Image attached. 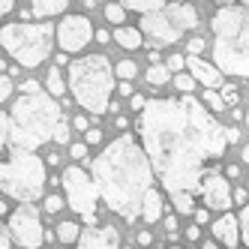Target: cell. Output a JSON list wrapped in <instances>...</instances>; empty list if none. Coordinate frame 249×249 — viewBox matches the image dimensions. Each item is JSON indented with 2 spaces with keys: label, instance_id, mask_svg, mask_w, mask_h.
I'll list each match as a JSON object with an SVG mask.
<instances>
[{
  "label": "cell",
  "instance_id": "19",
  "mask_svg": "<svg viewBox=\"0 0 249 249\" xmlns=\"http://www.w3.org/2000/svg\"><path fill=\"white\" fill-rule=\"evenodd\" d=\"M45 87H48V96H51V99L66 93V78H63V72H60V66H51V69H48Z\"/></svg>",
  "mask_w": 249,
  "mask_h": 249
},
{
  "label": "cell",
  "instance_id": "13",
  "mask_svg": "<svg viewBox=\"0 0 249 249\" xmlns=\"http://www.w3.org/2000/svg\"><path fill=\"white\" fill-rule=\"evenodd\" d=\"M75 249H120V231L114 225H102V228H90L78 237Z\"/></svg>",
  "mask_w": 249,
  "mask_h": 249
},
{
  "label": "cell",
  "instance_id": "47",
  "mask_svg": "<svg viewBox=\"0 0 249 249\" xmlns=\"http://www.w3.org/2000/svg\"><path fill=\"white\" fill-rule=\"evenodd\" d=\"M198 234H201V228H195V225L186 228V237H189V240H198Z\"/></svg>",
  "mask_w": 249,
  "mask_h": 249
},
{
  "label": "cell",
  "instance_id": "6",
  "mask_svg": "<svg viewBox=\"0 0 249 249\" xmlns=\"http://www.w3.org/2000/svg\"><path fill=\"white\" fill-rule=\"evenodd\" d=\"M51 36L54 30L48 21H12L0 27V45L24 69H36L42 66V60H48Z\"/></svg>",
  "mask_w": 249,
  "mask_h": 249
},
{
  "label": "cell",
  "instance_id": "25",
  "mask_svg": "<svg viewBox=\"0 0 249 249\" xmlns=\"http://www.w3.org/2000/svg\"><path fill=\"white\" fill-rule=\"evenodd\" d=\"M237 225H240V237H243V246H249V204L240 210V216H237Z\"/></svg>",
  "mask_w": 249,
  "mask_h": 249
},
{
  "label": "cell",
  "instance_id": "44",
  "mask_svg": "<svg viewBox=\"0 0 249 249\" xmlns=\"http://www.w3.org/2000/svg\"><path fill=\"white\" fill-rule=\"evenodd\" d=\"M138 243H141V246H150V243H153V234H150V231H141V234H138Z\"/></svg>",
  "mask_w": 249,
  "mask_h": 249
},
{
  "label": "cell",
  "instance_id": "5",
  "mask_svg": "<svg viewBox=\"0 0 249 249\" xmlns=\"http://www.w3.org/2000/svg\"><path fill=\"white\" fill-rule=\"evenodd\" d=\"M69 90L75 102L87 114H105L111 111V93H114V66L105 54H87L78 60H69Z\"/></svg>",
  "mask_w": 249,
  "mask_h": 249
},
{
  "label": "cell",
  "instance_id": "24",
  "mask_svg": "<svg viewBox=\"0 0 249 249\" xmlns=\"http://www.w3.org/2000/svg\"><path fill=\"white\" fill-rule=\"evenodd\" d=\"M174 87H177L180 93H192V90H195V81H192L189 72H177V75H174Z\"/></svg>",
  "mask_w": 249,
  "mask_h": 249
},
{
  "label": "cell",
  "instance_id": "46",
  "mask_svg": "<svg viewBox=\"0 0 249 249\" xmlns=\"http://www.w3.org/2000/svg\"><path fill=\"white\" fill-rule=\"evenodd\" d=\"M93 39H99V42H108V39H111V33H108V30H99V33H93Z\"/></svg>",
  "mask_w": 249,
  "mask_h": 249
},
{
  "label": "cell",
  "instance_id": "26",
  "mask_svg": "<svg viewBox=\"0 0 249 249\" xmlns=\"http://www.w3.org/2000/svg\"><path fill=\"white\" fill-rule=\"evenodd\" d=\"M9 144V114L0 111V150Z\"/></svg>",
  "mask_w": 249,
  "mask_h": 249
},
{
  "label": "cell",
  "instance_id": "16",
  "mask_svg": "<svg viewBox=\"0 0 249 249\" xmlns=\"http://www.w3.org/2000/svg\"><path fill=\"white\" fill-rule=\"evenodd\" d=\"M66 0H36V3H30L21 15H24V21L27 18H54V15L66 12Z\"/></svg>",
  "mask_w": 249,
  "mask_h": 249
},
{
  "label": "cell",
  "instance_id": "23",
  "mask_svg": "<svg viewBox=\"0 0 249 249\" xmlns=\"http://www.w3.org/2000/svg\"><path fill=\"white\" fill-rule=\"evenodd\" d=\"M138 75V66L132 63V60H120L117 66H114V78H120V81H132Z\"/></svg>",
  "mask_w": 249,
  "mask_h": 249
},
{
  "label": "cell",
  "instance_id": "38",
  "mask_svg": "<svg viewBox=\"0 0 249 249\" xmlns=\"http://www.w3.org/2000/svg\"><path fill=\"white\" fill-rule=\"evenodd\" d=\"M144 105H147V99L144 96H141V93H132V108L141 114V111H144Z\"/></svg>",
  "mask_w": 249,
  "mask_h": 249
},
{
  "label": "cell",
  "instance_id": "48",
  "mask_svg": "<svg viewBox=\"0 0 249 249\" xmlns=\"http://www.w3.org/2000/svg\"><path fill=\"white\" fill-rule=\"evenodd\" d=\"M195 222L204 225V222H207V210H195Z\"/></svg>",
  "mask_w": 249,
  "mask_h": 249
},
{
  "label": "cell",
  "instance_id": "18",
  "mask_svg": "<svg viewBox=\"0 0 249 249\" xmlns=\"http://www.w3.org/2000/svg\"><path fill=\"white\" fill-rule=\"evenodd\" d=\"M141 216H144V222H159L162 219V195H159L156 189H150L144 195V204H141Z\"/></svg>",
  "mask_w": 249,
  "mask_h": 249
},
{
  "label": "cell",
  "instance_id": "1",
  "mask_svg": "<svg viewBox=\"0 0 249 249\" xmlns=\"http://www.w3.org/2000/svg\"><path fill=\"white\" fill-rule=\"evenodd\" d=\"M138 138L153 174L174 198L201 192L204 165L225 150V129L195 96L147 99L138 114Z\"/></svg>",
  "mask_w": 249,
  "mask_h": 249
},
{
  "label": "cell",
  "instance_id": "40",
  "mask_svg": "<svg viewBox=\"0 0 249 249\" xmlns=\"http://www.w3.org/2000/svg\"><path fill=\"white\" fill-rule=\"evenodd\" d=\"M165 231H168V237L177 234V219H174V216H165Z\"/></svg>",
  "mask_w": 249,
  "mask_h": 249
},
{
  "label": "cell",
  "instance_id": "36",
  "mask_svg": "<svg viewBox=\"0 0 249 249\" xmlns=\"http://www.w3.org/2000/svg\"><path fill=\"white\" fill-rule=\"evenodd\" d=\"M12 246V237H9V228H3V222H0V249H9Z\"/></svg>",
  "mask_w": 249,
  "mask_h": 249
},
{
  "label": "cell",
  "instance_id": "20",
  "mask_svg": "<svg viewBox=\"0 0 249 249\" xmlns=\"http://www.w3.org/2000/svg\"><path fill=\"white\" fill-rule=\"evenodd\" d=\"M144 78H147V84H150V87H165V84L171 81V72H168L162 63H153L147 72H144Z\"/></svg>",
  "mask_w": 249,
  "mask_h": 249
},
{
  "label": "cell",
  "instance_id": "51",
  "mask_svg": "<svg viewBox=\"0 0 249 249\" xmlns=\"http://www.w3.org/2000/svg\"><path fill=\"white\" fill-rule=\"evenodd\" d=\"M243 162H246V165H249V144H246V147H243Z\"/></svg>",
  "mask_w": 249,
  "mask_h": 249
},
{
  "label": "cell",
  "instance_id": "49",
  "mask_svg": "<svg viewBox=\"0 0 249 249\" xmlns=\"http://www.w3.org/2000/svg\"><path fill=\"white\" fill-rule=\"evenodd\" d=\"M225 174H228V177H240V165H228Z\"/></svg>",
  "mask_w": 249,
  "mask_h": 249
},
{
  "label": "cell",
  "instance_id": "32",
  "mask_svg": "<svg viewBox=\"0 0 249 249\" xmlns=\"http://www.w3.org/2000/svg\"><path fill=\"white\" fill-rule=\"evenodd\" d=\"M186 63V57L183 54H171L168 57V63H165V69H168V72H180V66Z\"/></svg>",
  "mask_w": 249,
  "mask_h": 249
},
{
  "label": "cell",
  "instance_id": "31",
  "mask_svg": "<svg viewBox=\"0 0 249 249\" xmlns=\"http://www.w3.org/2000/svg\"><path fill=\"white\" fill-rule=\"evenodd\" d=\"M18 87H21V96H33V93H42V90H39V81H33V78L21 81Z\"/></svg>",
  "mask_w": 249,
  "mask_h": 249
},
{
  "label": "cell",
  "instance_id": "41",
  "mask_svg": "<svg viewBox=\"0 0 249 249\" xmlns=\"http://www.w3.org/2000/svg\"><path fill=\"white\" fill-rule=\"evenodd\" d=\"M72 156H75V162H78V159H84L87 156V144H72Z\"/></svg>",
  "mask_w": 249,
  "mask_h": 249
},
{
  "label": "cell",
  "instance_id": "43",
  "mask_svg": "<svg viewBox=\"0 0 249 249\" xmlns=\"http://www.w3.org/2000/svg\"><path fill=\"white\" fill-rule=\"evenodd\" d=\"M237 138H240V129L237 126H228L225 129V141H237Z\"/></svg>",
  "mask_w": 249,
  "mask_h": 249
},
{
  "label": "cell",
  "instance_id": "4",
  "mask_svg": "<svg viewBox=\"0 0 249 249\" xmlns=\"http://www.w3.org/2000/svg\"><path fill=\"white\" fill-rule=\"evenodd\" d=\"M213 27V66L222 75L249 78V3L219 6L210 18Z\"/></svg>",
  "mask_w": 249,
  "mask_h": 249
},
{
  "label": "cell",
  "instance_id": "55",
  "mask_svg": "<svg viewBox=\"0 0 249 249\" xmlns=\"http://www.w3.org/2000/svg\"><path fill=\"white\" fill-rule=\"evenodd\" d=\"M246 126H249V111H246Z\"/></svg>",
  "mask_w": 249,
  "mask_h": 249
},
{
  "label": "cell",
  "instance_id": "50",
  "mask_svg": "<svg viewBox=\"0 0 249 249\" xmlns=\"http://www.w3.org/2000/svg\"><path fill=\"white\" fill-rule=\"evenodd\" d=\"M114 123H117V126H120V129H126V126H129V120H126V117H123V114H120V117H117Z\"/></svg>",
  "mask_w": 249,
  "mask_h": 249
},
{
  "label": "cell",
  "instance_id": "8",
  "mask_svg": "<svg viewBox=\"0 0 249 249\" xmlns=\"http://www.w3.org/2000/svg\"><path fill=\"white\" fill-rule=\"evenodd\" d=\"M189 27H198V12L189 3H162L156 12L141 15V36L147 33V39L156 45H171L183 36Z\"/></svg>",
  "mask_w": 249,
  "mask_h": 249
},
{
  "label": "cell",
  "instance_id": "2",
  "mask_svg": "<svg viewBox=\"0 0 249 249\" xmlns=\"http://www.w3.org/2000/svg\"><path fill=\"white\" fill-rule=\"evenodd\" d=\"M90 177L99 198L108 204L111 213L123 216L126 222H135L141 216L144 195L153 189V168L135 135L123 132L120 138H114L93 159Z\"/></svg>",
  "mask_w": 249,
  "mask_h": 249
},
{
  "label": "cell",
  "instance_id": "33",
  "mask_svg": "<svg viewBox=\"0 0 249 249\" xmlns=\"http://www.w3.org/2000/svg\"><path fill=\"white\" fill-rule=\"evenodd\" d=\"M231 198H234V204H243L246 207L249 204V189H243V186L240 189H231Z\"/></svg>",
  "mask_w": 249,
  "mask_h": 249
},
{
  "label": "cell",
  "instance_id": "52",
  "mask_svg": "<svg viewBox=\"0 0 249 249\" xmlns=\"http://www.w3.org/2000/svg\"><path fill=\"white\" fill-rule=\"evenodd\" d=\"M9 210V204H3V201H0V216H3V213Z\"/></svg>",
  "mask_w": 249,
  "mask_h": 249
},
{
  "label": "cell",
  "instance_id": "15",
  "mask_svg": "<svg viewBox=\"0 0 249 249\" xmlns=\"http://www.w3.org/2000/svg\"><path fill=\"white\" fill-rule=\"evenodd\" d=\"M213 237H216V243L234 249L240 243V225H237V216L234 213H222V219L213 222Z\"/></svg>",
  "mask_w": 249,
  "mask_h": 249
},
{
  "label": "cell",
  "instance_id": "45",
  "mask_svg": "<svg viewBox=\"0 0 249 249\" xmlns=\"http://www.w3.org/2000/svg\"><path fill=\"white\" fill-rule=\"evenodd\" d=\"M15 9V3H9V0H0V15H6V12H12Z\"/></svg>",
  "mask_w": 249,
  "mask_h": 249
},
{
  "label": "cell",
  "instance_id": "37",
  "mask_svg": "<svg viewBox=\"0 0 249 249\" xmlns=\"http://www.w3.org/2000/svg\"><path fill=\"white\" fill-rule=\"evenodd\" d=\"M54 141H57V144H66V141H69V123H60V129H57Z\"/></svg>",
  "mask_w": 249,
  "mask_h": 249
},
{
  "label": "cell",
  "instance_id": "54",
  "mask_svg": "<svg viewBox=\"0 0 249 249\" xmlns=\"http://www.w3.org/2000/svg\"><path fill=\"white\" fill-rule=\"evenodd\" d=\"M165 249H183V246H165Z\"/></svg>",
  "mask_w": 249,
  "mask_h": 249
},
{
  "label": "cell",
  "instance_id": "11",
  "mask_svg": "<svg viewBox=\"0 0 249 249\" xmlns=\"http://www.w3.org/2000/svg\"><path fill=\"white\" fill-rule=\"evenodd\" d=\"M93 24L87 15H66V18L54 27V39L60 45L63 54H75V51H84L87 42L93 39Z\"/></svg>",
  "mask_w": 249,
  "mask_h": 249
},
{
  "label": "cell",
  "instance_id": "29",
  "mask_svg": "<svg viewBox=\"0 0 249 249\" xmlns=\"http://www.w3.org/2000/svg\"><path fill=\"white\" fill-rule=\"evenodd\" d=\"M42 207H45V213H51V216H54V213H57V210L63 207V198H60V195H48Z\"/></svg>",
  "mask_w": 249,
  "mask_h": 249
},
{
  "label": "cell",
  "instance_id": "17",
  "mask_svg": "<svg viewBox=\"0 0 249 249\" xmlns=\"http://www.w3.org/2000/svg\"><path fill=\"white\" fill-rule=\"evenodd\" d=\"M111 36L117 39L120 48H126V51H135V48L144 45V36H141L138 27H126V24H123V27H117V30L111 33Z\"/></svg>",
  "mask_w": 249,
  "mask_h": 249
},
{
  "label": "cell",
  "instance_id": "39",
  "mask_svg": "<svg viewBox=\"0 0 249 249\" xmlns=\"http://www.w3.org/2000/svg\"><path fill=\"white\" fill-rule=\"evenodd\" d=\"M72 126H75L78 132H87V129H90V123H87V117H81V114H78V117L72 120Z\"/></svg>",
  "mask_w": 249,
  "mask_h": 249
},
{
  "label": "cell",
  "instance_id": "27",
  "mask_svg": "<svg viewBox=\"0 0 249 249\" xmlns=\"http://www.w3.org/2000/svg\"><path fill=\"white\" fill-rule=\"evenodd\" d=\"M204 102L210 105V111H222V108H225V102H222V96H219L216 90H207V93H204Z\"/></svg>",
  "mask_w": 249,
  "mask_h": 249
},
{
  "label": "cell",
  "instance_id": "35",
  "mask_svg": "<svg viewBox=\"0 0 249 249\" xmlns=\"http://www.w3.org/2000/svg\"><path fill=\"white\" fill-rule=\"evenodd\" d=\"M99 141H102V129L90 126V129H87V141H84V144H99Z\"/></svg>",
  "mask_w": 249,
  "mask_h": 249
},
{
  "label": "cell",
  "instance_id": "21",
  "mask_svg": "<svg viewBox=\"0 0 249 249\" xmlns=\"http://www.w3.org/2000/svg\"><path fill=\"white\" fill-rule=\"evenodd\" d=\"M78 237H81V228L75 222H60L57 225V240L60 243H78Z\"/></svg>",
  "mask_w": 249,
  "mask_h": 249
},
{
  "label": "cell",
  "instance_id": "3",
  "mask_svg": "<svg viewBox=\"0 0 249 249\" xmlns=\"http://www.w3.org/2000/svg\"><path fill=\"white\" fill-rule=\"evenodd\" d=\"M60 123H66L63 105L54 102L48 93L18 96L9 114V144L12 150L36 153L42 144H48L57 135Z\"/></svg>",
  "mask_w": 249,
  "mask_h": 249
},
{
  "label": "cell",
  "instance_id": "14",
  "mask_svg": "<svg viewBox=\"0 0 249 249\" xmlns=\"http://www.w3.org/2000/svg\"><path fill=\"white\" fill-rule=\"evenodd\" d=\"M186 66H189V75H192L195 84H204L207 90H216V87L222 90L225 87V75L213 63H207L201 57H186Z\"/></svg>",
  "mask_w": 249,
  "mask_h": 249
},
{
  "label": "cell",
  "instance_id": "10",
  "mask_svg": "<svg viewBox=\"0 0 249 249\" xmlns=\"http://www.w3.org/2000/svg\"><path fill=\"white\" fill-rule=\"evenodd\" d=\"M9 237L21 249H39L45 243V231L39 222V213L33 204H21L9 219Z\"/></svg>",
  "mask_w": 249,
  "mask_h": 249
},
{
  "label": "cell",
  "instance_id": "12",
  "mask_svg": "<svg viewBox=\"0 0 249 249\" xmlns=\"http://www.w3.org/2000/svg\"><path fill=\"white\" fill-rule=\"evenodd\" d=\"M201 198H204V207L210 210H222V213H231L234 207V198H231V186L225 180V174H219V168H210L201 180Z\"/></svg>",
  "mask_w": 249,
  "mask_h": 249
},
{
  "label": "cell",
  "instance_id": "53",
  "mask_svg": "<svg viewBox=\"0 0 249 249\" xmlns=\"http://www.w3.org/2000/svg\"><path fill=\"white\" fill-rule=\"evenodd\" d=\"M201 249H219V246H216V243H204Z\"/></svg>",
  "mask_w": 249,
  "mask_h": 249
},
{
  "label": "cell",
  "instance_id": "30",
  "mask_svg": "<svg viewBox=\"0 0 249 249\" xmlns=\"http://www.w3.org/2000/svg\"><path fill=\"white\" fill-rule=\"evenodd\" d=\"M219 96H222V102H225V105H234V102H237V87H234V84H225Z\"/></svg>",
  "mask_w": 249,
  "mask_h": 249
},
{
  "label": "cell",
  "instance_id": "28",
  "mask_svg": "<svg viewBox=\"0 0 249 249\" xmlns=\"http://www.w3.org/2000/svg\"><path fill=\"white\" fill-rule=\"evenodd\" d=\"M12 87H15V84L9 81V75H6V72H0V102H6V99L12 96Z\"/></svg>",
  "mask_w": 249,
  "mask_h": 249
},
{
  "label": "cell",
  "instance_id": "22",
  "mask_svg": "<svg viewBox=\"0 0 249 249\" xmlns=\"http://www.w3.org/2000/svg\"><path fill=\"white\" fill-rule=\"evenodd\" d=\"M105 18L117 27H123V21H126V6L123 3H105Z\"/></svg>",
  "mask_w": 249,
  "mask_h": 249
},
{
  "label": "cell",
  "instance_id": "42",
  "mask_svg": "<svg viewBox=\"0 0 249 249\" xmlns=\"http://www.w3.org/2000/svg\"><path fill=\"white\" fill-rule=\"evenodd\" d=\"M117 90H120V96H129V99H132V84H129V81H120Z\"/></svg>",
  "mask_w": 249,
  "mask_h": 249
},
{
  "label": "cell",
  "instance_id": "7",
  "mask_svg": "<svg viewBox=\"0 0 249 249\" xmlns=\"http://www.w3.org/2000/svg\"><path fill=\"white\" fill-rule=\"evenodd\" d=\"M0 189L21 204L39 201L45 192V162L36 153L12 150L6 162H0Z\"/></svg>",
  "mask_w": 249,
  "mask_h": 249
},
{
  "label": "cell",
  "instance_id": "34",
  "mask_svg": "<svg viewBox=\"0 0 249 249\" xmlns=\"http://www.w3.org/2000/svg\"><path fill=\"white\" fill-rule=\"evenodd\" d=\"M186 48H189V54H192V57H198V51L204 48V39H201V36H192Z\"/></svg>",
  "mask_w": 249,
  "mask_h": 249
},
{
  "label": "cell",
  "instance_id": "9",
  "mask_svg": "<svg viewBox=\"0 0 249 249\" xmlns=\"http://www.w3.org/2000/svg\"><path fill=\"white\" fill-rule=\"evenodd\" d=\"M60 183H63V192H66V204L72 207L78 216H84V219L96 216L99 192H96V186H93V177L87 174L84 168H78L75 162L66 165V168H63V177H60Z\"/></svg>",
  "mask_w": 249,
  "mask_h": 249
}]
</instances>
